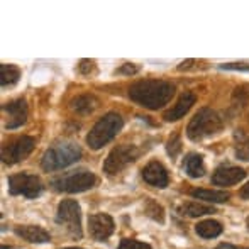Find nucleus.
Returning a JSON list of instances; mask_svg holds the SVG:
<instances>
[{
    "mask_svg": "<svg viewBox=\"0 0 249 249\" xmlns=\"http://www.w3.org/2000/svg\"><path fill=\"white\" fill-rule=\"evenodd\" d=\"M175 95V85L163 80H139L129 89V99L149 110L164 107Z\"/></svg>",
    "mask_w": 249,
    "mask_h": 249,
    "instance_id": "1",
    "label": "nucleus"
},
{
    "mask_svg": "<svg viewBox=\"0 0 249 249\" xmlns=\"http://www.w3.org/2000/svg\"><path fill=\"white\" fill-rule=\"evenodd\" d=\"M224 127L220 115L212 108H200L187 127V136L190 141H203L219 134Z\"/></svg>",
    "mask_w": 249,
    "mask_h": 249,
    "instance_id": "2",
    "label": "nucleus"
},
{
    "mask_svg": "<svg viewBox=\"0 0 249 249\" xmlns=\"http://www.w3.org/2000/svg\"><path fill=\"white\" fill-rule=\"evenodd\" d=\"M124 121L117 112H108L95 122L90 132L87 134V144L92 149H102L121 132Z\"/></svg>",
    "mask_w": 249,
    "mask_h": 249,
    "instance_id": "3",
    "label": "nucleus"
},
{
    "mask_svg": "<svg viewBox=\"0 0 249 249\" xmlns=\"http://www.w3.org/2000/svg\"><path fill=\"white\" fill-rule=\"evenodd\" d=\"M80 158H82V149L78 144L70 141L56 142L44 153L41 160V168L44 171H58L76 163Z\"/></svg>",
    "mask_w": 249,
    "mask_h": 249,
    "instance_id": "4",
    "label": "nucleus"
},
{
    "mask_svg": "<svg viewBox=\"0 0 249 249\" xmlns=\"http://www.w3.org/2000/svg\"><path fill=\"white\" fill-rule=\"evenodd\" d=\"M95 185H97V177L92 171H87V170L65 173L61 177L51 180L53 190L63 192V194H80V192L90 190Z\"/></svg>",
    "mask_w": 249,
    "mask_h": 249,
    "instance_id": "5",
    "label": "nucleus"
},
{
    "mask_svg": "<svg viewBox=\"0 0 249 249\" xmlns=\"http://www.w3.org/2000/svg\"><path fill=\"white\" fill-rule=\"evenodd\" d=\"M56 222L65 226L68 234L75 239H82L83 231H82V210L76 200L66 198L61 200L58 205V212H56Z\"/></svg>",
    "mask_w": 249,
    "mask_h": 249,
    "instance_id": "6",
    "label": "nucleus"
},
{
    "mask_svg": "<svg viewBox=\"0 0 249 249\" xmlns=\"http://www.w3.org/2000/svg\"><path fill=\"white\" fill-rule=\"evenodd\" d=\"M139 154H141L139 148H136V146H132V144L115 146V148L108 153L107 160H105V163H104L105 175H108V177L119 175L122 170H125L129 164L134 163L139 158Z\"/></svg>",
    "mask_w": 249,
    "mask_h": 249,
    "instance_id": "7",
    "label": "nucleus"
},
{
    "mask_svg": "<svg viewBox=\"0 0 249 249\" xmlns=\"http://www.w3.org/2000/svg\"><path fill=\"white\" fill-rule=\"evenodd\" d=\"M44 185L39 177L31 173H17L9 177L10 195H22L26 198H36L41 195Z\"/></svg>",
    "mask_w": 249,
    "mask_h": 249,
    "instance_id": "8",
    "label": "nucleus"
},
{
    "mask_svg": "<svg viewBox=\"0 0 249 249\" xmlns=\"http://www.w3.org/2000/svg\"><path fill=\"white\" fill-rule=\"evenodd\" d=\"M36 148V141L31 136H22L17 138L16 141L9 142L5 148L2 149V161L7 164H16L24 161L27 156Z\"/></svg>",
    "mask_w": 249,
    "mask_h": 249,
    "instance_id": "9",
    "label": "nucleus"
},
{
    "mask_svg": "<svg viewBox=\"0 0 249 249\" xmlns=\"http://www.w3.org/2000/svg\"><path fill=\"white\" fill-rule=\"evenodd\" d=\"M89 231L95 241H107L115 231L114 219L108 213H93L89 217Z\"/></svg>",
    "mask_w": 249,
    "mask_h": 249,
    "instance_id": "10",
    "label": "nucleus"
},
{
    "mask_svg": "<svg viewBox=\"0 0 249 249\" xmlns=\"http://www.w3.org/2000/svg\"><path fill=\"white\" fill-rule=\"evenodd\" d=\"M142 180L148 185H151V187L166 188L168 183H170V175H168L166 168L160 161H149L142 168Z\"/></svg>",
    "mask_w": 249,
    "mask_h": 249,
    "instance_id": "11",
    "label": "nucleus"
},
{
    "mask_svg": "<svg viewBox=\"0 0 249 249\" xmlns=\"http://www.w3.org/2000/svg\"><path fill=\"white\" fill-rule=\"evenodd\" d=\"M3 112H7V122L3 127L5 129H17L27 121V104L24 99L14 100L10 104L3 105Z\"/></svg>",
    "mask_w": 249,
    "mask_h": 249,
    "instance_id": "12",
    "label": "nucleus"
},
{
    "mask_svg": "<svg viewBox=\"0 0 249 249\" xmlns=\"http://www.w3.org/2000/svg\"><path fill=\"white\" fill-rule=\"evenodd\" d=\"M246 177V171L243 168L237 166H220L219 170L213 173L212 181L213 185H219V187H232V185L239 183L241 180H244Z\"/></svg>",
    "mask_w": 249,
    "mask_h": 249,
    "instance_id": "13",
    "label": "nucleus"
},
{
    "mask_svg": "<svg viewBox=\"0 0 249 249\" xmlns=\"http://www.w3.org/2000/svg\"><path fill=\"white\" fill-rule=\"evenodd\" d=\"M14 232L20 237V239L27 241V243H34V244H43V243H50L51 236L48 231H44L39 226H17L14 229Z\"/></svg>",
    "mask_w": 249,
    "mask_h": 249,
    "instance_id": "14",
    "label": "nucleus"
},
{
    "mask_svg": "<svg viewBox=\"0 0 249 249\" xmlns=\"http://www.w3.org/2000/svg\"><path fill=\"white\" fill-rule=\"evenodd\" d=\"M194 104H195V95L192 92H185L183 95L178 99L177 104L170 108V110L164 112V115H163L164 121H166V122H175V121H178V119H181L188 110H190Z\"/></svg>",
    "mask_w": 249,
    "mask_h": 249,
    "instance_id": "15",
    "label": "nucleus"
},
{
    "mask_svg": "<svg viewBox=\"0 0 249 249\" xmlns=\"http://www.w3.org/2000/svg\"><path fill=\"white\" fill-rule=\"evenodd\" d=\"M183 170L190 178H202L205 175V164H203V158L197 153L187 154L183 160Z\"/></svg>",
    "mask_w": 249,
    "mask_h": 249,
    "instance_id": "16",
    "label": "nucleus"
},
{
    "mask_svg": "<svg viewBox=\"0 0 249 249\" xmlns=\"http://www.w3.org/2000/svg\"><path fill=\"white\" fill-rule=\"evenodd\" d=\"M99 105V100L95 99L93 95H78L71 100V108L75 112H78L80 115H89L92 114L93 110L97 108Z\"/></svg>",
    "mask_w": 249,
    "mask_h": 249,
    "instance_id": "17",
    "label": "nucleus"
},
{
    "mask_svg": "<svg viewBox=\"0 0 249 249\" xmlns=\"http://www.w3.org/2000/svg\"><path fill=\"white\" fill-rule=\"evenodd\" d=\"M178 212L185 217H202V215H209V213H215L217 210L209 205L197 203V202H187L178 207Z\"/></svg>",
    "mask_w": 249,
    "mask_h": 249,
    "instance_id": "18",
    "label": "nucleus"
},
{
    "mask_svg": "<svg viewBox=\"0 0 249 249\" xmlns=\"http://www.w3.org/2000/svg\"><path fill=\"white\" fill-rule=\"evenodd\" d=\"M192 197L200 198L203 202H210V203H224L229 200V194L227 192H220V190H205V188H195L190 192Z\"/></svg>",
    "mask_w": 249,
    "mask_h": 249,
    "instance_id": "19",
    "label": "nucleus"
},
{
    "mask_svg": "<svg viewBox=\"0 0 249 249\" xmlns=\"http://www.w3.org/2000/svg\"><path fill=\"white\" fill-rule=\"evenodd\" d=\"M195 232L203 239H212L222 234V226L217 220H202L195 226Z\"/></svg>",
    "mask_w": 249,
    "mask_h": 249,
    "instance_id": "20",
    "label": "nucleus"
},
{
    "mask_svg": "<svg viewBox=\"0 0 249 249\" xmlns=\"http://www.w3.org/2000/svg\"><path fill=\"white\" fill-rule=\"evenodd\" d=\"M20 78V70L16 65H2L0 66V85L5 89V87H12L19 82Z\"/></svg>",
    "mask_w": 249,
    "mask_h": 249,
    "instance_id": "21",
    "label": "nucleus"
},
{
    "mask_svg": "<svg viewBox=\"0 0 249 249\" xmlns=\"http://www.w3.org/2000/svg\"><path fill=\"white\" fill-rule=\"evenodd\" d=\"M234 139H236V158L241 161H249V134L237 129L234 132Z\"/></svg>",
    "mask_w": 249,
    "mask_h": 249,
    "instance_id": "22",
    "label": "nucleus"
},
{
    "mask_svg": "<svg viewBox=\"0 0 249 249\" xmlns=\"http://www.w3.org/2000/svg\"><path fill=\"white\" fill-rule=\"evenodd\" d=\"M144 213L148 217H151L153 220H156V222H160V224L164 222V210H163V207H161L158 202H154L153 198H148L144 202Z\"/></svg>",
    "mask_w": 249,
    "mask_h": 249,
    "instance_id": "23",
    "label": "nucleus"
},
{
    "mask_svg": "<svg viewBox=\"0 0 249 249\" xmlns=\"http://www.w3.org/2000/svg\"><path fill=\"white\" fill-rule=\"evenodd\" d=\"M166 151H168V154H170V158H177L178 156V153L181 151L180 136H178V134L171 136L170 141H168V144H166Z\"/></svg>",
    "mask_w": 249,
    "mask_h": 249,
    "instance_id": "24",
    "label": "nucleus"
},
{
    "mask_svg": "<svg viewBox=\"0 0 249 249\" xmlns=\"http://www.w3.org/2000/svg\"><path fill=\"white\" fill-rule=\"evenodd\" d=\"M117 249H153L148 243H141L136 239H122Z\"/></svg>",
    "mask_w": 249,
    "mask_h": 249,
    "instance_id": "25",
    "label": "nucleus"
},
{
    "mask_svg": "<svg viewBox=\"0 0 249 249\" xmlns=\"http://www.w3.org/2000/svg\"><path fill=\"white\" fill-rule=\"evenodd\" d=\"M78 70H80V73H82V75L89 76L90 73L95 70V63H93L92 59H82V61H80Z\"/></svg>",
    "mask_w": 249,
    "mask_h": 249,
    "instance_id": "26",
    "label": "nucleus"
},
{
    "mask_svg": "<svg viewBox=\"0 0 249 249\" xmlns=\"http://www.w3.org/2000/svg\"><path fill=\"white\" fill-rule=\"evenodd\" d=\"M220 70H232V71H248L249 73V65L246 63H226L220 65Z\"/></svg>",
    "mask_w": 249,
    "mask_h": 249,
    "instance_id": "27",
    "label": "nucleus"
},
{
    "mask_svg": "<svg viewBox=\"0 0 249 249\" xmlns=\"http://www.w3.org/2000/svg\"><path fill=\"white\" fill-rule=\"evenodd\" d=\"M117 73H121V75H136V73H138V66H134L132 63H124V65L117 70Z\"/></svg>",
    "mask_w": 249,
    "mask_h": 249,
    "instance_id": "28",
    "label": "nucleus"
},
{
    "mask_svg": "<svg viewBox=\"0 0 249 249\" xmlns=\"http://www.w3.org/2000/svg\"><path fill=\"white\" fill-rule=\"evenodd\" d=\"M213 249H248V248H241V246H234V244H229V243H222Z\"/></svg>",
    "mask_w": 249,
    "mask_h": 249,
    "instance_id": "29",
    "label": "nucleus"
},
{
    "mask_svg": "<svg viewBox=\"0 0 249 249\" xmlns=\"http://www.w3.org/2000/svg\"><path fill=\"white\" fill-rule=\"evenodd\" d=\"M241 198H244V200H249V181L246 185H244L243 188H241Z\"/></svg>",
    "mask_w": 249,
    "mask_h": 249,
    "instance_id": "30",
    "label": "nucleus"
},
{
    "mask_svg": "<svg viewBox=\"0 0 249 249\" xmlns=\"http://www.w3.org/2000/svg\"><path fill=\"white\" fill-rule=\"evenodd\" d=\"M63 249H82V248H63Z\"/></svg>",
    "mask_w": 249,
    "mask_h": 249,
    "instance_id": "31",
    "label": "nucleus"
},
{
    "mask_svg": "<svg viewBox=\"0 0 249 249\" xmlns=\"http://www.w3.org/2000/svg\"><path fill=\"white\" fill-rule=\"evenodd\" d=\"M248 229H249V217H248Z\"/></svg>",
    "mask_w": 249,
    "mask_h": 249,
    "instance_id": "32",
    "label": "nucleus"
}]
</instances>
